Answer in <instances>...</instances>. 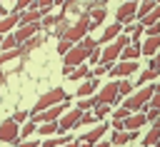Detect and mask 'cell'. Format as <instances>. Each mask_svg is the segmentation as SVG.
<instances>
[{
    "label": "cell",
    "instance_id": "1",
    "mask_svg": "<svg viewBox=\"0 0 160 147\" xmlns=\"http://www.w3.org/2000/svg\"><path fill=\"white\" fill-rule=\"evenodd\" d=\"M152 95H155V85H145L142 90H138V92L128 95V97L122 100V105H125L128 110H132V112H142V110H148V107H150Z\"/></svg>",
    "mask_w": 160,
    "mask_h": 147
},
{
    "label": "cell",
    "instance_id": "2",
    "mask_svg": "<svg viewBox=\"0 0 160 147\" xmlns=\"http://www.w3.org/2000/svg\"><path fill=\"white\" fill-rule=\"evenodd\" d=\"M65 100H68V92H65L62 87H52V90H48L45 95H40V100L35 102L30 117L38 115V112H42V110H48V107H52V105H60V102H65Z\"/></svg>",
    "mask_w": 160,
    "mask_h": 147
},
{
    "label": "cell",
    "instance_id": "3",
    "mask_svg": "<svg viewBox=\"0 0 160 147\" xmlns=\"http://www.w3.org/2000/svg\"><path fill=\"white\" fill-rule=\"evenodd\" d=\"M90 22H92L90 15H80V17L68 27V32H65L62 37H68V40H72V42H80L82 37H88V32H90Z\"/></svg>",
    "mask_w": 160,
    "mask_h": 147
},
{
    "label": "cell",
    "instance_id": "4",
    "mask_svg": "<svg viewBox=\"0 0 160 147\" xmlns=\"http://www.w3.org/2000/svg\"><path fill=\"white\" fill-rule=\"evenodd\" d=\"M65 110H68V100L60 102V105H52V107H48V110H42V112H38V115H32V120H35L38 125H40V122H55L58 117L65 115Z\"/></svg>",
    "mask_w": 160,
    "mask_h": 147
},
{
    "label": "cell",
    "instance_id": "5",
    "mask_svg": "<svg viewBox=\"0 0 160 147\" xmlns=\"http://www.w3.org/2000/svg\"><path fill=\"white\" fill-rule=\"evenodd\" d=\"M90 52H92V50H88V47H82L80 42H75V45H72V50H70L68 55H62V57H65V65L78 67V65H82V62L90 57Z\"/></svg>",
    "mask_w": 160,
    "mask_h": 147
},
{
    "label": "cell",
    "instance_id": "6",
    "mask_svg": "<svg viewBox=\"0 0 160 147\" xmlns=\"http://www.w3.org/2000/svg\"><path fill=\"white\" fill-rule=\"evenodd\" d=\"M95 97H98V102H110V105H115V102L120 100V80H110Z\"/></svg>",
    "mask_w": 160,
    "mask_h": 147
},
{
    "label": "cell",
    "instance_id": "7",
    "mask_svg": "<svg viewBox=\"0 0 160 147\" xmlns=\"http://www.w3.org/2000/svg\"><path fill=\"white\" fill-rule=\"evenodd\" d=\"M20 140V127H18V122L10 117V120H2L0 122V142H18Z\"/></svg>",
    "mask_w": 160,
    "mask_h": 147
},
{
    "label": "cell",
    "instance_id": "8",
    "mask_svg": "<svg viewBox=\"0 0 160 147\" xmlns=\"http://www.w3.org/2000/svg\"><path fill=\"white\" fill-rule=\"evenodd\" d=\"M115 20H118V22H122V25H130L132 20H138V2H130V0H125V2L118 7V12H115Z\"/></svg>",
    "mask_w": 160,
    "mask_h": 147
},
{
    "label": "cell",
    "instance_id": "9",
    "mask_svg": "<svg viewBox=\"0 0 160 147\" xmlns=\"http://www.w3.org/2000/svg\"><path fill=\"white\" fill-rule=\"evenodd\" d=\"M80 117H82V110H80V107H75V110H68V112H65V115L58 120V125H60V132H68V130L78 127Z\"/></svg>",
    "mask_w": 160,
    "mask_h": 147
},
{
    "label": "cell",
    "instance_id": "10",
    "mask_svg": "<svg viewBox=\"0 0 160 147\" xmlns=\"http://www.w3.org/2000/svg\"><path fill=\"white\" fill-rule=\"evenodd\" d=\"M135 70H138V62H135V60H120V62L112 65L108 72H110L112 77H130Z\"/></svg>",
    "mask_w": 160,
    "mask_h": 147
},
{
    "label": "cell",
    "instance_id": "11",
    "mask_svg": "<svg viewBox=\"0 0 160 147\" xmlns=\"http://www.w3.org/2000/svg\"><path fill=\"white\" fill-rule=\"evenodd\" d=\"M40 27H42V22H30V25H18V30H15V37H18V40H20V45H22L25 40H30V37H35Z\"/></svg>",
    "mask_w": 160,
    "mask_h": 147
},
{
    "label": "cell",
    "instance_id": "12",
    "mask_svg": "<svg viewBox=\"0 0 160 147\" xmlns=\"http://www.w3.org/2000/svg\"><path fill=\"white\" fill-rule=\"evenodd\" d=\"M105 132H108V125H102V122H100V125H92V130H88V132H85V135H82L80 140H82L85 145L95 147V145H98V140H100V137H102Z\"/></svg>",
    "mask_w": 160,
    "mask_h": 147
},
{
    "label": "cell",
    "instance_id": "13",
    "mask_svg": "<svg viewBox=\"0 0 160 147\" xmlns=\"http://www.w3.org/2000/svg\"><path fill=\"white\" fill-rule=\"evenodd\" d=\"M122 27H125V25H122V22H118V20H115V22H110V25L105 27V32H102V37H100L98 42H100V45H108V42L118 40V35H122Z\"/></svg>",
    "mask_w": 160,
    "mask_h": 147
},
{
    "label": "cell",
    "instance_id": "14",
    "mask_svg": "<svg viewBox=\"0 0 160 147\" xmlns=\"http://www.w3.org/2000/svg\"><path fill=\"white\" fill-rule=\"evenodd\" d=\"M138 137V130H115L112 132V145H118V147H122V145H128L130 140H135Z\"/></svg>",
    "mask_w": 160,
    "mask_h": 147
},
{
    "label": "cell",
    "instance_id": "15",
    "mask_svg": "<svg viewBox=\"0 0 160 147\" xmlns=\"http://www.w3.org/2000/svg\"><path fill=\"white\" fill-rule=\"evenodd\" d=\"M145 122H150L148 120V112L142 110V112H132L128 120H125V130H140Z\"/></svg>",
    "mask_w": 160,
    "mask_h": 147
},
{
    "label": "cell",
    "instance_id": "16",
    "mask_svg": "<svg viewBox=\"0 0 160 147\" xmlns=\"http://www.w3.org/2000/svg\"><path fill=\"white\" fill-rule=\"evenodd\" d=\"M158 52H160V35L145 37V40H142V55L152 57V55H158Z\"/></svg>",
    "mask_w": 160,
    "mask_h": 147
},
{
    "label": "cell",
    "instance_id": "17",
    "mask_svg": "<svg viewBox=\"0 0 160 147\" xmlns=\"http://www.w3.org/2000/svg\"><path fill=\"white\" fill-rule=\"evenodd\" d=\"M158 140H160V120H155V122H152V127L148 130V135L142 137V147H155V145H158Z\"/></svg>",
    "mask_w": 160,
    "mask_h": 147
},
{
    "label": "cell",
    "instance_id": "18",
    "mask_svg": "<svg viewBox=\"0 0 160 147\" xmlns=\"http://www.w3.org/2000/svg\"><path fill=\"white\" fill-rule=\"evenodd\" d=\"M18 25H20V12H10V15H5V17L0 20V35L12 32V27H18Z\"/></svg>",
    "mask_w": 160,
    "mask_h": 147
},
{
    "label": "cell",
    "instance_id": "19",
    "mask_svg": "<svg viewBox=\"0 0 160 147\" xmlns=\"http://www.w3.org/2000/svg\"><path fill=\"white\" fill-rule=\"evenodd\" d=\"M48 12L45 10H25V12H20V25H30V22H40V17H45Z\"/></svg>",
    "mask_w": 160,
    "mask_h": 147
},
{
    "label": "cell",
    "instance_id": "20",
    "mask_svg": "<svg viewBox=\"0 0 160 147\" xmlns=\"http://www.w3.org/2000/svg\"><path fill=\"white\" fill-rule=\"evenodd\" d=\"M95 90H98V80H95V75H90L85 82H80V87H78V97H90Z\"/></svg>",
    "mask_w": 160,
    "mask_h": 147
},
{
    "label": "cell",
    "instance_id": "21",
    "mask_svg": "<svg viewBox=\"0 0 160 147\" xmlns=\"http://www.w3.org/2000/svg\"><path fill=\"white\" fill-rule=\"evenodd\" d=\"M158 5H160L158 0H140V2H138V20L148 17V15H150V12H152Z\"/></svg>",
    "mask_w": 160,
    "mask_h": 147
},
{
    "label": "cell",
    "instance_id": "22",
    "mask_svg": "<svg viewBox=\"0 0 160 147\" xmlns=\"http://www.w3.org/2000/svg\"><path fill=\"white\" fill-rule=\"evenodd\" d=\"M15 47H20V40L15 37V32H5L0 37V50H15Z\"/></svg>",
    "mask_w": 160,
    "mask_h": 147
},
{
    "label": "cell",
    "instance_id": "23",
    "mask_svg": "<svg viewBox=\"0 0 160 147\" xmlns=\"http://www.w3.org/2000/svg\"><path fill=\"white\" fill-rule=\"evenodd\" d=\"M125 32H128L132 40H140V35L145 32V25H142V22H130V25H125Z\"/></svg>",
    "mask_w": 160,
    "mask_h": 147
},
{
    "label": "cell",
    "instance_id": "24",
    "mask_svg": "<svg viewBox=\"0 0 160 147\" xmlns=\"http://www.w3.org/2000/svg\"><path fill=\"white\" fill-rule=\"evenodd\" d=\"M38 132H40L42 137H48V135L60 132V125H58V122H40V125H38Z\"/></svg>",
    "mask_w": 160,
    "mask_h": 147
},
{
    "label": "cell",
    "instance_id": "25",
    "mask_svg": "<svg viewBox=\"0 0 160 147\" xmlns=\"http://www.w3.org/2000/svg\"><path fill=\"white\" fill-rule=\"evenodd\" d=\"M90 77V70H88V65L82 62V65H78L72 72H70V80H88Z\"/></svg>",
    "mask_w": 160,
    "mask_h": 147
},
{
    "label": "cell",
    "instance_id": "26",
    "mask_svg": "<svg viewBox=\"0 0 160 147\" xmlns=\"http://www.w3.org/2000/svg\"><path fill=\"white\" fill-rule=\"evenodd\" d=\"M110 107H112L110 102H98V105L92 107V112H95V117H98V120H102V117H108V112H110Z\"/></svg>",
    "mask_w": 160,
    "mask_h": 147
},
{
    "label": "cell",
    "instance_id": "27",
    "mask_svg": "<svg viewBox=\"0 0 160 147\" xmlns=\"http://www.w3.org/2000/svg\"><path fill=\"white\" fill-rule=\"evenodd\" d=\"M35 130H38V122H35V120H28V122L22 125V130H20V140H28Z\"/></svg>",
    "mask_w": 160,
    "mask_h": 147
},
{
    "label": "cell",
    "instance_id": "28",
    "mask_svg": "<svg viewBox=\"0 0 160 147\" xmlns=\"http://www.w3.org/2000/svg\"><path fill=\"white\" fill-rule=\"evenodd\" d=\"M155 77H160V70H152V67H150V70H145V72L140 75L138 85H148V82H150V80H155Z\"/></svg>",
    "mask_w": 160,
    "mask_h": 147
},
{
    "label": "cell",
    "instance_id": "29",
    "mask_svg": "<svg viewBox=\"0 0 160 147\" xmlns=\"http://www.w3.org/2000/svg\"><path fill=\"white\" fill-rule=\"evenodd\" d=\"M40 42H42V37H40V35H35V37H30V40H25V42H22V45H20V47H22V52H25V55H28V52H30V50H32V47H38V45H40Z\"/></svg>",
    "mask_w": 160,
    "mask_h": 147
},
{
    "label": "cell",
    "instance_id": "30",
    "mask_svg": "<svg viewBox=\"0 0 160 147\" xmlns=\"http://www.w3.org/2000/svg\"><path fill=\"white\" fill-rule=\"evenodd\" d=\"M72 45H75L72 40H68V37H60V42H58V52H60V55H68V52L72 50Z\"/></svg>",
    "mask_w": 160,
    "mask_h": 147
},
{
    "label": "cell",
    "instance_id": "31",
    "mask_svg": "<svg viewBox=\"0 0 160 147\" xmlns=\"http://www.w3.org/2000/svg\"><path fill=\"white\" fill-rule=\"evenodd\" d=\"M68 142H70V137H55V140H45L42 147H62V145H68Z\"/></svg>",
    "mask_w": 160,
    "mask_h": 147
},
{
    "label": "cell",
    "instance_id": "32",
    "mask_svg": "<svg viewBox=\"0 0 160 147\" xmlns=\"http://www.w3.org/2000/svg\"><path fill=\"white\" fill-rule=\"evenodd\" d=\"M95 122H98V117H95V112H90V110H85L78 125H95Z\"/></svg>",
    "mask_w": 160,
    "mask_h": 147
},
{
    "label": "cell",
    "instance_id": "33",
    "mask_svg": "<svg viewBox=\"0 0 160 147\" xmlns=\"http://www.w3.org/2000/svg\"><path fill=\"white\" fill-rule=\"evenodd\" d=\"M105 15H108V12H105V7H95V10H90V17H92L98 25L105 20Z\"/></svg>",
    "mask_w": 160,
    "mask_h": 147
},
{
    "label": "cell",
    "instance_id": "34",
    "mask_svg": "<svg viewBox=\"0 0 160 147\" xmlns=\"http://www.w3.org/2000/svg\"><path fill=\"white\" fill-rule=\"evenodd\" d=\"M132 95V82L130 80H120V97H128Z\"/></svg>",
    "mask_w": 160,
    "mask_h": 147
},
{
    "label": "cell",
    "instance_id": "35",
    "mask_svg": "<svg viewBox=\"0 0 160 147\" xmlns=\"http://www.w3.org/2000/svg\"><path fill=\"white\" fill-rule=\"evenodd\" d=\"M95 105H98V97H92V95H90V100H80V102H78V107H80L82 112H85V110H92Z\"/></svg>",
    "mask_w": 160,
    "mask_h": 147
},
{
    "label": "cell",
    "instance_id": "36",
    "mask_svg": "<svg viewBox=\"0 0 160 147\" xmlns=\"http://www.w3.org/2000/svg\"><path fill=\"white\" fill-rule=\"evenodd\" d=\"M130 115H132V110H128L125 105H122L120 110H115V112H112V117H118V120H128Z\"/></svg>",
    "mask_w": 160,
    "mask_h": 147
},
{
    "label": "cell",
    "instance_id": "37",
    "mask_svg": "<svg viewBox=\"0 0 160 147\" xmlns=\"http://www.w3.org/2000/svg\"><path fill=\"white\" fill-rule=\"evenodd\" d=\"M58 20H60V17H55V15H45V17H42V27H55Z\"/></svg>",
    "mask_w": 160,
    "mask_h": 147
},
{
    "label": "cell",
    "instance_id": "38",
    "mask_svg": "<svg viewBox=\"0 0 160 147\" xmlns=\"http://www.w3.org/2000/svg\"><path fill=\"white\" fill-rule=\"evenodd\" d=\"M80 45H82V47H88V50H95L100 42H98V40H92V37H82V40H80Z\"/></svg>",
    "mask_w": 160,
    "mask_h": 147
},
{
    "label": "cell",
    "instance_id": "39",
    "mask_svg": "<svg viewBox=\"0 0 160 147\" xmlns=\"http://www.w3.org/2000/svg\"><path fill=\"white\" fill-rule=\"evenodd\" d=\"M28 117H30V112H25V110H18L15 115H12V120L20 125V122H28Z\"/></svg>",
    "mask_w": 160,
    "mask_h": 147
},
{
    "label": "cell",
    "instance_id": "40",
    "mask_svg": "<svg viewBox=\"0 0 160 147\" xmlns=\"http://www.w3.org/2000/svg\"><path fill=\"white\" fill-rule=\"evenodd\" d=\"M150 35H160V22H155V25H148V27H145V37H150Z\"/></svg>",
    "mask_w": 160,
    "mask_h": 147
},
{
    "label": "cell",
    "instance_id": "41",
    "mask_svg": "<svg viewBox=\"0 0 160 147\" xmlns=\"http://www.w3.org/2000/svg\"><path fill=\"white\" fill-rule=\"evenodd\" d=\"M100 57H102V50H100V45H98V47L90 52V57H88V60H90V62H100Z\"/></svg>",
    "mask_w": 160,
    "mask_h": 147
},
{
    "label": "cell",
    "instance_id": "42",
    "mask_svg": "<svg viewBox=\"0 0 160 147\" xmlns=\"http://www.w3.org/2000/svg\"><path fill=\"white\" fill-rule=\"evenodd\" d=\"M148 65H150L152 70H160V52H158V55H152V57L148 60Z\"/></svg>",
    "mask_w": 160,
    "mask_h": 147
},
{
    "label": "cell",
    "instance_id": "43",
    "mask_svg": "<svg viewBox=\"0 0 160 147\" xmlns=\"http://www.w3.org/2000/svg\"><path fill=\"white\" fill-rule=\"evenodd\" d=\"M145 112H148V120H150V122H155V120H158V115H160V110H155V107H148Z\"/></svg>",
    "mask_w": 160,
    "mask_h": 147
},
{
    "label": "cell",
    "instance_id": "44",
    "mask_svg": "<svg viewBox=\"0 0 160 147\" xmlns=\"http://www.w3.org/2000/svg\"><path fill=\"white\" fill-rule=\"evenodd\" d=\"M112 130H125V120H118V117H112Z\"/></svg>",
    "mask_w": 160,
    "mask_h": 147
},
{
    "label": "cell",
    "instance_id": "45",
    "mask_svg": "<svg viewBox=\"0 0 160 147\" xmlns=\"http://www.w3.org/2000/svg\"><path fill=\"white\" fill-rule=\"evenodd\" d=\"M40 145V140H22L20 142V147H38Z\"/></svg>",
    "mask_w": 160,
    "mask_h": 147
},
{
    "label": "cell",
    "instance_id": "46",
    "mask_svg": "<svg viewBox=\"0 0 160 147\" xmlns=\"http://www.w3.org/2000/svg\"><path fill=\"white\" fill-rule=\"evenodd\" d=\"M150 107L160 110V92H155V95H152V100H150Z\"/></svg>",
    "mask_w": 160,
    "mask_h": 147
},
{
    "label": "cell",
    "instance_id": "47",
    "mask_svg": "<svg viewBox=\"0 0 160 147\" xmlns=\"http://www.w3.org/2000/svg\"><path fill=\"white\" fill-rule=\"evenodd\" d=\"M50 5H55V0H38V7H48L50 10Z\"/></svg>",
    "mask_w": 160,
    "mask_h": 147
},
{
    "label": "cell",
    "instance_id": "48",
    "mask_svg": "<svg viewBox=\"0 0 160 147\" xmlns=\"http://www.w3.org/2000/svg\"><path fill=\"white\" fill-rule=\"evenodd\" d=\"M72 7H75V0H65V5H62V10L68 12V10H72Z\"/></svg>",
    "mask_w": 160,
    "mask_h": 147
},
{
    "label": "cell",
    "instance_id": "49",
    "mask_svg": "<svg viewBox=\"0 0 160 147\" xmlns=\"http://www.w3.org/2000/svg\"><path fill=\"white\" fill-rule=\"evenodd\" d=\"M108 70H110L108 65H100V67H95V75H102V72H108Z\"/></svg>",
    "mask_w": 160,
    "mask_h": 147
},
{
    "label": "cell",
    "instance_id": "50",
    "mask_svg": "<svg viewBox=\"0 0 160 147\" xmlns=\"http://www.w3.org/2000/svg\"><path fill=\"white\" fill-rule=\"evenodd\" d=\"M110 145H112V140H102V142H98L95 147H110Z\"/></svg>",
    "mask_w": 160,
    "mask_h": 147
},
{
    "label": "cell",
    "instance_id": "51",
    "mask_svg": "<svg viewBox=\"0 0 160 147\" xmlns=\"http://www.w3.org/2000/svg\"><path fill=\"white\" fill-rule=\"evenodd\" d=\"M5 15H8V12H5V7H2V5H0V20H2V17H5Z\"/></svg>",
    "mask_w": 160,
    "mask_h": 147
},
{
    "label": "cell",
    "instance_id": "52",
    "mask_svg": "<svg viewBox=\"0 0 160 147\" xmlns=\"http://www.w3.org/2000/svg\"><path fill=\"white\" fill-rule=\"evenodd\" d=\"M62 147H80L78 142H68V145H62Z\"/></svg>",
    "mask_w": 160,
    "mask_h": 147
},
{
    "label": "cell",
    "instance_id": "53",
    "mask_svg": "<svg viewBox=\"0 0 160 147\" xmlns=\"http://www.w3.org/2000/svg\"><path fill=\"white\" fill-rule=\"evenodd\" d=\"M2 82H5V75H2V72H0V85H2Z\"/></svg>",
    "mask_w": 160,
    "mask_h": 147
},
{
    "label": "cell",
    "instance_id": "54",
    "mask_svg": "<svg viewBox=\"0 0 160 147\" xmlns=\"http://www.w3.org/2000/svg\"><path fill=\"white\" fill-rule=\"evenodd\" d=\"M155 92H160V82H158V85H155Z\"/></svg>",
    "mask_w": 160,
    "mask_h": 147
},
{
    "label": "cell",
    "instance_id": "55",
    "mask_svg": "<svg viewBox=\"0 0 160 147\" xmlns=\"http://www.w3.org/2000/svg\"><path fill=\"white\" fill-rule=\"evenodd\" d=\"M130 2H140V0H130Z\"/></svg>",
    "mask_w": 160,
    "mask_h": 147
},
{
    "label": "cell",
    "instance_id": "56",
    "mask_svg": "<svg viewBox=\"0 0 160 147\" xmlns=\"http://www.w3.org/2000/svg\"><path fill=\"white\" fill-rule=\"evenodd\" d=\"M155 147H160V140H158V145H155Z\"/></svg>",
    "mask_w": 160,
    "mask_h": 147
},
{
    "label": "cell",
    "instance_id": "57",
    "mask_svg": "<svg viewBox=\"0 0 160 147\" xmlns=\"http://www.w3.org/2000/svg\"><path fill=\"white\" fill-rule=\"evenodd\" d=\"M15 2H18V0H15Z\"/></svg>",
    "mask_w": 160,
    "mask_h": 147
},
{
    "label": "cell",
    "instance_id": "58",
    "mask_svg": "<svg viewBox=\"0 0 160 147\" xmlns=\"http://www.w3.org/2000/svg\"><path fill=\"white\" fill-rule=\"evenodd\" d=\"M158 2H160V0H158Z\"/></svg>",
    "mask_w": 160,
    "mask_h": 147
}]
</instances>
